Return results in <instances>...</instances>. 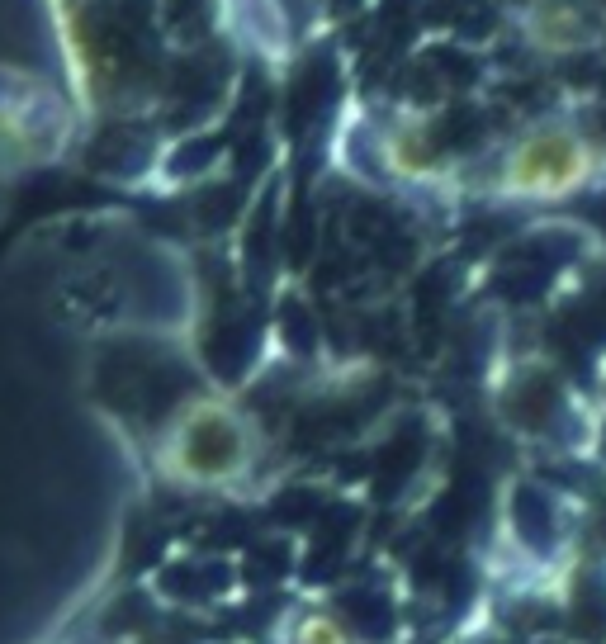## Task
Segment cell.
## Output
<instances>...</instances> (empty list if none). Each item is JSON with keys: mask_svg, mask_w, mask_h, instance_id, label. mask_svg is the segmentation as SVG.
I'll return each instance as SVG.
<instances>
[{"mask_svg": "<svg viewBox=\"0 0 606 644\" xmlns=\"http://www.w3.org/2000/svg\"><path fill=\"white\" fill-rule=\"evenodd\" d=\"M517 531L531 545H550L554 540V507L535 488H521L517 493Z\"/></svg>", "mask_w": 606, "mask_h": 644, "instance_id": "6da1fadb", "label": "cell"}, {"mask_svg": "<svg viewBox=\"0 0 606 644\" xmlns=\"http://www.w3.org/2000/svg\"><path fill=\"white\" fill-rule=\"evenodd\" d=\"M573 626H578L583 640L606 635V588H602V578H583V588H578V607H573Z\"/></svg>", "mask_w": 606, "mask_h": 644, "instance_id": "7a4b0ae2", "label": "cell"}, {"mask_svg": "<svg viewBox=\"0 0 606 644\" xmlns=\"http://www.w3.org/2000/svg\"><path fill=\"white\" fill-rule=\"evenodd\" d=\"M597 531H602V540H606V507H602V526H597Z\"/></svg>", "mask_w": 606, "mask_h": 644, "instance_id": "3957f363", "label": "cell"}]
</instances>
